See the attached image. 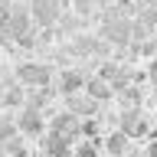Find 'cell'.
Here are the masks:
<instances>
[{
	"mask_svg": "<svg viewBox=\"0 0 157 157\" xmlns=\"http://www.w3.org/2000/svg\"><path fill=\"white\" fill-rule=\"evenodd\" d=\"M101 36H105V39H111V43H118V46H128V43H131V20L105 13V23H101Z\"/></svg>",
	"mask_w": 157,
	"mask_h": 157,
	"instance_id": "1",
	"label": "cell"
},
{
	"mask_svg": "<svg viewBox=\"0 0 157 157\" xmlns=\"http://www.w3.org/2000/svg\"><path fill=\"white\" fill-rule=\"evenodd\" d=\"M17 78H20V85H26V88H46L52 72L46 66H36V62H23L17 69Z\"/></svg>",
	"mask_w": 157,
	"mask_h": 157,
	"instance_id": "2",
	"label": "cell"
},
{
	"mask_svg": "<svg viewBox=\"0 0 157 157\" xmlns=\"http://www.w3.org/2000/svg\"><path fill=\"white\" fill-rule=\"evenodd\" d=\"M43 115H39V108H33V105H23V111H20V118H17V131L23 137H33V134H43Z\"/></svg>",
	"mask_w": 157,
	"mask_h": 157,
	"instance_id": "3",
	"label": "cell"
},
{
	"mask_svg": "<svg viewBox=\"0 0 157 157\" xmlns=\"http://www.w3.org/2000/svg\"><path fill=\"white\" fill-rule=\"evenodd\" d=\"M29 13H33L43 26H52V23L62 17V0H33Z\"/></svg>",
	"mask_w": 157,
	"mask_h": 157,
	"instance_id": "4",
	"label": "cell"
},
{
	"mask_svg": "<svg viewBox=\"0 0 157 157\" xmlns=\"http://www.w3.org/2000/svg\"><path fill=\"white\" fill-rule=\"evenodd\" d=\"M59 88H62V95H78L82 88H85V75L82 72H75V69H66L62 75H59Z\"/></svg>",
	"mask_w": 157,
	"mask_h": 157,
	"instance_id": "5",
	"label": "cell"
},
{
	"mask_svg": "<svg viewBox=\"0 0 157 157\" xmlns=\"http://www.w3.org/2000/svg\"><path fill=\"white\" fill-rule=\"evenodd\" d=\"M46 154H49V157H72L69 137H66V134H56V131H49V134H46Z\"/></svg>",
	"mask_w": 157,
	"mask_h": 157,
	"instance_id": "6",
	"label": "cell"
},
{
	"mask_svg": "<svg viewBox=\"0 0 157 157\" xmlns=\"http://www.w3.org/2000/svg\"><path fill=\"white\" fill-rule=\"evenodd\" d=\"M69 115H82V118H88V115H95V101L88 95H69Z\"/></svg>",
	"mask_w": 157,
	"mask_h": 157,
	"instance_id": "7",
	"label": "cell"
},
{
	"mask_svg": "<svg viewBox=\"0 0 157 157\" xmlns=\"http://www.w3.org/2000/svg\"><path fill=\"white\" fill-rule=\"evenodd\" d=\"M85 95L92 98V101H105V98H111V85L108 82H101V78H85Z\"/></svg>",
	"mask_w": 157,
	"mask_h": 157,
	"instance_id": "8",
	"label": "cell"
},
{
	"mask_svg": "<svg viewBox=\"0 0 157 157\" xmlns=\"http://www.w3.org/2000/svg\"><path fill=\"white\" fill-rule=\"evenodd\" d=\"M128 144H131V137L121 134V131H115V134L105 137V151H108L111 157H124V154H128Z\"/></svg>",
	"mask_w": 157,
	"mask_h": 157,
	"instance_id": "9",
	"label": "cell"
},
{
	"mask_svg": "<svg viewBox=\"0 0 157 157\" xmlns=\"http://www.w3.org/2000/svg\"><path fill=\"white\" fill-rule=\"evenodd\" d=\"M141 124V111H137V108H128L124 115H121V128H118V131H121V134H134V128Z\"/></svg>",
	"mask_w": 157,
	"mask_h": 157,
	"instance_id": "10",
	"label": "cell"
},
{
	"mask_svg": "<svg viewBox=\"0 0 157 157\" xmlns=\"http://www.w3.org/2000/svg\"><path fill=\"white\" fill-rule=\"evenodd\" d=\"M0 105H10V108H13V105H20V108H23V105H26V101H23V85L7 88V92L0 95Z\"/></svg>",
	"mask_w": 157,
	"mask_h": 157,
	"instance_id": "11",
	"label": "cell"
},
{
	"mask_svg": "<svg viewBox=\"0 0 157 157\" xmlns=\"http://www.w3.org/2000/svg\"><path fill=\"white\" fill-rule=\"evenodd\" d=\"M20 131H17V121H10V118H0V144H7V141H13Z\"/></svg>",
	"mask_w": 157,
	"mask_h": 157,
	"instance_id": "12",
	"label": "cell"
},
{
	"mask_svg": "<svg viewBox=\"0 0 157 157\" xmlns=\"http://www.w3.org/2000/svg\"><path fill=\"white\" fill-rule=\"evenodd\" d=\"M72 157H98V151H95V144H78L72 151Z\"/></svg>",
	"mask_w": 157,
	"mask_h": 157,
	"instance_id": "13",
	"label": "cell"
},
{
	"mask_svg": "<svg viewBox=\"0 0 157 157\" xmlns=\"http://www.w3.org/2000/svg\"><path fill=\"white\" fill-rule=\"evenodd\" d=\"M144 157H157V141H151V144H147V154Z\"/></svg>",
	"mask_w": 157,
	"mask_h": 157,
	"instance_id": "14",
	"label": "cell"
},
{
	"mask_svg": "<svg viewBox=\"0 0 157 157\" xmlns=\"http://www.w3.org/2000/svg\"><path fill=\"white\" fill-rule=\"evenodd\" d=\"M147 75H151V82H154V88H157V59H154V66H151V72H147Z\"/></svg>",
	"mask_w": 157,
	"mask_h": 157,
	"instance_id": "15",
	"label": "cell"
},
{
	"mask_svg": "<svg viewBox=\"0 0 157 157\" xmlns=\"http://www.w3.org/2000/svg\"><path fill=\"white\" fill-rule=\"evenodd\" d=\"M0 157H10V154H7V151H3V144H0Z\"/></svg>",
	"mask_w": 157,
	"mask_h": 157,
	"instance_id": "16",
	"label": "cell"
},
{
	"mask_svg": "<svg viewBox=\"0 0 157 157\" xmlns=\"http://www.w3.org/2000/svg\"><path fill=\"white\" fill-rule=\"evenodd\" d=\"M124 157H144V154H124Z\"/></svg>",
	"mask_w": 157,
	"mask_h": 157,
	"instance_id": "17",
	"label": "cell"
},
{
	"mask_svg": "<svg viewBox=\"0 0 157 157\" xmlns=\"http://www.w3.org/2000/svg\"><path fill=\"white\" fill-rule=\"evenodd\" d=\"M0 95H3V82H0Z\"/></svg>",
	"mask_w": 157,
	"mask_h": 157,
	"instance_id": "18",
	"label": "cell"
}]
</instances>
